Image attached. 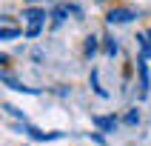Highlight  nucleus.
I'll use <instances>...</instances> for the list:
<instances>
[{"label":"nucleus","instance_id":"obj_4","mask_svg":"<svg viewBox=\"0 0 151 146\" xmlns=\"http://www.w3.org/2000/svg\"><path fill=\"white\" fill-rule=\"evenodd\" d=\"M94 123H97V129H106V132H111V129L117 126V120H114V118H97Z\"/></svg>","mask_w":151,"mask_h":146},{"label":"nucleus","instance_id":"obj_3","mask_svg":"<svg viewBox=\"0 0 151 146\" xmlns=\"http://www.w3.org/2000/svg\"><path fill=\"white\" fill-rule=\"evenodd\" d=\"M3 23H6V26H3V32H0V40H12V37H17V34H20V29H14V26L9 23V17L3 20Z\"/></svg>","mask_w":151,"mask_h":146},{"label":"nucleus","instance_id":"obj_5","mask_svg":"<svg viewBox=\"0 0 151 146\" xmlns=\"http://www.w3.org/2000/svg\"><path fill=\"white\" fill-rule=\"evenodd\" d=\"M148 37H151V32H148Z\"/></svg>","mask_w":151,"mask_h":146},{"label":"nucleus","instance_id":"obj_2","mask_svg":"<svg viewBox=\"0 0 151 146\" xmlns=\"http://www.w3.org/2000/svg\"><path fill=\"white\" fill-rule=\"evenodd\" d=\"M134 12L131 9H111L109 12V23H128V20H134Z\"/></svg>","mask_w":151,"mask_h":146},{"label":"nucleus","instance_id":"obj_1","mask_svg":"<svg viewBox=\"0 0 151 146\" xmlns=\"http://www.w3.org/2000/svg\"><path fill=\"white\" fill-rule=\"evenodd\" d=\"M23 17L29 20V32H26V34H29V37H37V34H40L43 20H46V12H43V9H26Z\"/></svg>","mask_w":151,"mask_h":146}]
</instances>
